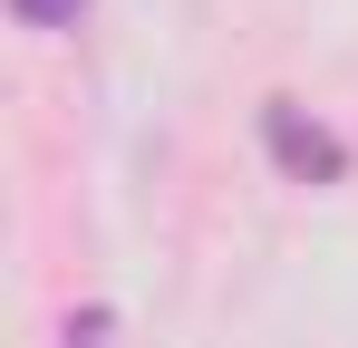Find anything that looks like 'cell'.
Returning a JSON list of instances; mask_svg holds the SVG:
<instances>
[{
  "instance_id": "cell-1",
  "label": "cell",
  "mask_w": 358,
  "mask_h": 348,
  "mask_svg": "<svg viewBox=\"0 0 358 348\" xmlns=\"http://www.w3.org/2000/svg\"><path fill=\"white\" fill-rule=\"evenodd\" d=\"M262 145H271V165L291 174V184H339V174H349V145L300 107V97H271V107H262Z\"/></svg>"
},
{
  "instance_id": "cell-2",
  "label": "cell",
  "mask_w": 358,
  "mask_h": 348,
  "mask_svg": "<svg viewBox=\"0 0 358 348\" xmlns=\"http://www.w3.org/2000/svg\"><path fill=\"white\" fill-rule=\"evenodd\" d=\"M78 10H87V0H10V20H20V29H68Z\"/></svg>"
},
{
  "instance_id": "cell-3",
  "label": "cell",
  "mask_w": 358,
  "mask_h": 348,
  "mask_svg": "<svg viewBox=\"0 0 358 348\" xmlns=\"http://www.w3.org/2000/svg\"><path fill=\"white\" fill-rule=\"evenodd\" d=\"M107 329H117V310H107V300H87V310L68 319V348H107Z\"/></svg>"
}]
</instances>
